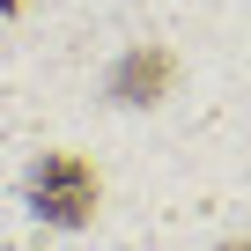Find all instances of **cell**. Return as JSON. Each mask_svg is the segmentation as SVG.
<instances>
[{
  "label": "cell",
  "instance_id": "cell-4",
  "mask_svg": "<svg viewBox=\"0 0 251 251\" xmlns=\"http://www.w3.org/2000/svg\"><path fill=\"white\" fill-rule=\"evenodd\" d=\"M222 251H251V244H222Z\"/></svg>",
  "mask_w": 251,
  "mask_h": 251
},
{
  "label": "cell",
  "instance_id": "cell-1",
  "mask_svg": "<svg viewBox=\"0 0 251 251\" xmlns=\"http://www.w3.org/2000/svg\"><path fill=\"white\" fill-rule=\"evenodd\" d=\"M23 200H30V214L52 222V229H89L96 207H103V177H96L89 155L45 148V155L30 163V177H23Z\"/></svg>",
  "mask_w": 251,
  "mask_h": 251
},
{
  "label": "cell",
  "instance_id": "cell-2",
  "mask_svg": "<svg viewBox=\"0 0 251 251\" xmlns=\"http://www.w3.org/2000/svg\"><path fill=\"white\" fill-rule=\"evenodd\" d=\"M170 52H155V45H141V52H126L118 67H111V96L118 103H155L163 89H170Z\"/></svg>",
  "mask_w": 251,
  "mask_h": 251
},
{
  "label": "cell",
  "instance_id": "cell-3",
  "mask_svg": "<svg viewBox=\"0 0 251 251\" xmlns=\"http://www.w3.org/2000/svg\"><path fill=\"white\" fill-rule=\"evenodd\" d=\"M23 8H30V0H0V15H23Z\"/></svg>",
  "mask_w": 251,
  "mask_h": 251
}]
</instances>
